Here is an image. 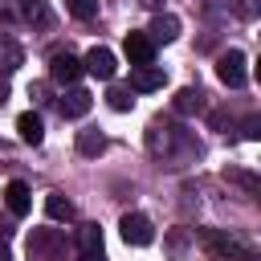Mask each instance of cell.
I'll return each instance as SVG.
<instances>
[{
  "mask_svg": "<svg viewBox=\"0 0 261 261\" xmlns=\"http://www.w3.org/2000/svg\"><path fill=\"white\" fill-rule=\"evenodd\" d=\"M200 245L208 249L212 261H253L249 249H241L228 232H216V228H200Z\"/></svg>",
  "mask_w": 261,
  "mask_h": 261,
  "instance_id": "6da1fadb",
  "label": "cell"
},
{
  "mask_svg": "<svg viewBox=\"0 0 261 261\" xmlns=\"http://www.w3.org/2000/svg\"><path fill=\"white\" fill-rule=\"evenodd\" d=\"M249 61H245V53L241 49H228V53H220V61H216V77L228 86V90H241L245 82H249V69H245Z\"/></svg>",
  "mask_w": 261,
  "mask_h": 261,
  "instance_id": "7a4b0ae2",
  "label": "cell"
},
{
  "mask_svg": "<svg viewBox=\"0 0 261 261\" xmlns=\"http://www.w3.org/2000/svg\"><path fill=\"white\" fill-rule=\"evenodd\" d=\"M118 232H122V241L135 245V249H147V245L155 241V228H151V220H147L143 212H126V216L118 220Z\"/></svg>",
  "mask_w": 261,
  "mask_h": 261,
  "instance_id": "3957f363",
  "label": "cell"
},
{
  "mask_svg": "<svg viewBox=\"0 0 261 261\" xmlns=\"http://www.w3.org/2000/svg\"><path fill=\"white\" fill-rule=\"evenodd\" d=\"M82 69H86L90 77H98V82H110V77H114V69H118V61H114V53H110V49L94 45V49L82 57Z\"/></svg>",
  "mask_w": 261,
  "mask_h": 261,
  "instance_id": "277c9868",
  "label": "cell"
},
{
  "mask_svg": "<svg viewBox=\"0 0 261 261\" xmlns=\"http://www.w3.org/2000/svg\"><path fill=\"white\" fill-rule=\"evenodd\" d=\"M82 73H86V69H82V61H77L73 53H53V57H49V77H53V82H61V86H77Z\"/></svg>",
  "mask_w": 261,
  "mask_h": 261,
  "instance_id": "5b68a950",
  "label": "cell"
},
{
  "mask_svg": "<svg viewBox=\"0 0 261 261\" xmlns=\"http://www.w3.org/2000/svg\"><path fill=\"white\" fill-rule=\"evenodd\" d=\"M57 249H61V232H53V228H33V237H29V257H33V261H49Z\"/></svg>",
  "mask_w": 261,
  "mask_h": 261,
  "instance_id": "8992f818",
  "label": "cell"
},
{
  "mask_svg": "<svg viewBox=\"0 0 261 261\" xmlns=\"http://www.w3.org/2000/svg\"><path fill=\"white\" fill-rule=\"evenodd\" d=\"M90 106H94V98H90V90H82V86H69V90L61 94V102H57L61 118H82Z\"/></svg>",
  "mask_w": 261,
  "mask_h": 261,
  "instance_id": "52a82bcc",
  "label": "cell"
},
{
  "mask_svg": "<svg viewBox=\"0 0 261 261\" xmlns=\"http://www.w3.org/2000/svg\"><path fill=\"white\" fill-rule=\"evenodd\" d=\"M126 57H130V65L139 69V65H151L155 61V45H151V37L147 33H126Z\"/></svg>",
  "mask_w": 261,
  "mask_h": 261,
  "instance_id": "ba28073f",
  "label": "cell"
},
{
  "mask_svg": "<svg viewBox=\"0 0 261 261\" xmlns=\"http://www.w3.org/2000/svg\"><path fill=\"white\" fill-rule=\"evenodd\" d=\"M147 37H151V45H167V41H175V37H179V16L159 12V16L147 24Z\"/></svg>",
  "mask_w": 261,
  "mask_h": 261,
  "instance_id": "9c48e42d",
  "label": "cell"
},
{
  "mask_svg": "<svg viewBox=\"0 0 261 261\" xmlns=\"http://www.w3.org/2000/svg\"><path fill=\"white\" fill-rule=\"evenodd\" d=\"M163 82H167V73H163L159 65H139V69H130V90H139V94L163 90Z\"/></svg>",
  "mask_w": 261,
  "mask_h": 261,
  "instance_id": "30bf717a",
  "label": "cell"
},
{
  "mask_svg": "<svg viewBox=\"0 0 261 261\" xmlns=\"http://www.w3.org/2000/svg\"><path fill=\"white\" fill-rule=\"evenodd\" d=\"M4 204H8L12 216H29V208H33V192H29V184H24V179H12V184L4 188Z\"/></svg>",
  "mask_w": 261,
  "mask_h": 261,
  "instance_id": "8fae6325",
  "label": "cell"
},
{
  "mask_svg": "<svg viewBox=\"0 0 261 261\" xmlns=\"http://www.w3.org/2000/svg\"><path fill=\"white\" fill-rule=\"evenodd\" d=\"M16 130H20V139H24L29 147H41V139H45V126H41V114H33V110H24V114L16 118Z\"/></svg>",
  "mask_w": 261,
  "mask_h": 261,
  "instance_id": "7c38bea8",
  "label": "cell"
},
{
  "mask_svg": "<svg viewBox=\"0 0 261 261\" xmlns=\"http://www.w3.org/2000/svg\"><path fill=\"white\" fill-rule=\"evenodd\" d=\"M106 151V135L102 130H77V155H102Z\"/></svg>",
  "mask_w": 261,
  "mask_h": 261,
  "instance_id": "4fadbf2b",
  "label": "cell"
},
{
  "mask_svg": "<svg viewBox=\"0 0 261 261\" xmlns=\"http://www.w3.org/2000/svg\"><path fill=\"white\" fill-rule=\"evenodd\" d=\"M45 212H49V220H73V204L61 192H49L45 196Z\"/></svg>",
  "mask_w": 261,
  "mask_h": 261,
  "instance_id": "5bb4252c",
  "label": "cell"
},
{
  "mask_svg": "<svg viewBox=\"0 0 261 261\" xmlns=\"http://www.w3.org/2000/svg\"><path fill=\"white\" fill-rule=\"evenodd\" d=\"M175 110H179V114H196V110H204V94L192 90V86L179 90V94H175Z\"/></svg>",
  "mask_w": 261,
  "mask_h": 261,
  "instance_id": "9a60e30c",
  "label": "cell"
},
{
  "mask_svg": "<svg viewBox=\"0 0 261 261\" xmlns=\"http://www.w3.org/2000/svg\"><path fill=\"white\" fill-rule=\"evenodd\" d=\"M106 102H110V110H118V114H126V110L135 106V98H130V90H126V86H110Z\"/></svg>",
  "mask_w": 261,
  "mask_h": 261,
  "instance_id": "2e32d148",
  "label": "cell"
},
{
  "mask_svg": "<svg viewBox=\"0 0 261 261\" xmlns=\"http://www.w3.org/2000/svg\"><path fill=\"white\" fill-rule=\"evenodd\" d=\"M65 12L77 20H94L98 16V0H65Z\"/></svg>",
  "mask_w": 261,
  "mask_h": 261,
  "instance_id": "e0dca14e",
  "label": "cell"
},
{
  "mask_svg": "<svg viewBox=\"0 0 261 261\" xmlns=\"http://www.w3.org/2000/svg\"><path fill=\"white\" fill-rule=\"evenodd\" d=\"M77 249H102V228L98 224H82L77 228Z\"/></svg>",
  "mask_w": 261,
  "mask_h": 261,
  "instance_id": "ac0fdd59",
  "label": "cell"
},
{
  "mask_svg": "<svg viewBox=\"0 0 261 261\" xmlns=\"http://www.w3.org/2000/svg\"><path fill=\"white\" fill-rule=\"evenodd\" d=\"M224 179L241 184V188H245L249 196H257V188H261V184H257V175H249V171H237V167H228V171H224Z\"/></svg>",
  "mask_w": 261,
  "mask_h": 261,
  "instance_id": "d6986e66",
  "label": "cell"
},
{
  "mask_svg": "<svg viewBox=\"0 0 261 261\" xmlns=\"http://www.w3.org/2000/svg\"><path fill=\"white\" fill-rule=\"evenodd\" d=\"M232 12L241 20H257L261 16V0H232Z\"/></svg>",
  "mask_w": 261,
  "mask_h": 261,
  "instance_id": "ffe728a7",
  "label": "cell"
},
{
  "mask_svg": "<svg viewBox=\"0 0 261 261\" xmlns=\"http://www.w3.org/2000/svg\"><path fill=\"white\" fill-rule=\"evenodd\" d=\"M20 16H24V8L16 0H0V20H20Z\"/></svg>",
  "mask_w": 261,
  "mask_h": 261,
  "instance_id": "44dd1931",
  "label": "cell"
},
{
  "mask_svg": "<svg viewBox=\"0 0 261 261\" xmlns=\"http://www.w3.org/2000/svg\"><path fill=\"white\" fill-rule=\"evenodd\" d=\"M241 135H245V139H261V118H257V114H249V118H245V130H241Z\"/></svg>",
  "mask_w": 261,
  "mask_h": 261,
  "instance_id": "7402d4cb",
  "label": "cell"
},
{
  "mask_svg": "<svg viewBox=\"0 0 261 261\" xmlns=\"http://www.w3.org/2000/svg\"><path fill=\"white\" fill-rule=\"evenodd\" d=\"M77 261H106V249H77Z\"/></svg>",
  "mask_w": 261,
  "mask_h": 261,
  "instance_id": "603a6c76",
  "label": "cell"
},
{
  "mask_svg": "<svg viewBox=\"0 0 261 261\" xmlns=\"http://www.w3.org/2000/svg\"><path fill=\"white\" fill-rule=\"evenodd\" d=\"M12 237V220H0V241H8Z\"/></svg>",
  "mask_w": 261,
  "mask_h": 261,
  "instance_id": "cb8c5ba5",
  "label": "cell"
},
{
  "mask_svg": "<svg viewBox=\"0 0 261 261\" xmlns=\"http://www.w3.org/2000/svg\"><path fill=\"white\" fill-rule=\"evenodd\" d=\"M0 261H12V253H8V245L0 241Z\"/></svg>",
  "mask_w": 261,
  "mask_h": 261,
  "instance_id": "d4e9b609",
  "label": "cell"
},
{
  "mask_svg": "<svg viewBox=\"0 0 261 261\" xmlns=\"http://www.w3.org/2000/svg\"><path fill=\"white\" fill-rule=\"evenodd\" d=\"M139 4H147V8H159V4H163V0H139Z\"/></svg>",
  "mask_w": 261,
  "mask_h": 261,
  "instance_id": "484cf974",
  "label": "cell"
}]
</instances>
